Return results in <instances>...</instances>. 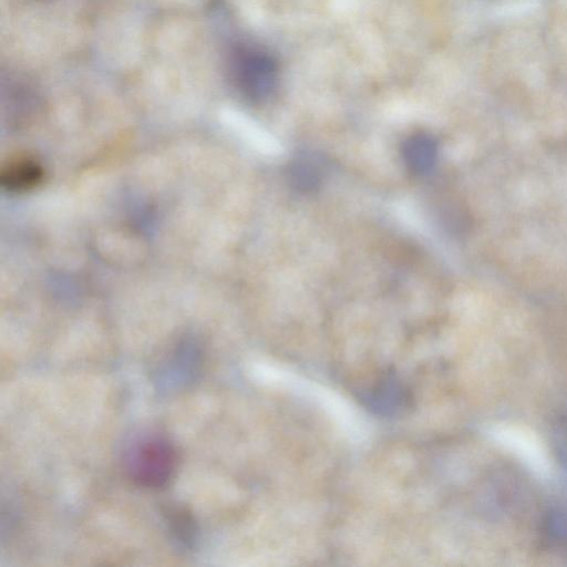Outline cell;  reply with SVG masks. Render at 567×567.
Masks as SVG:
<instances>
[{
  "mask_svg": "<svg viewBox=\"0 0 567 567\" xmlns=\"http://www.w3.org/2000/svg\"><path fill=\"white\" fill-rule=\"evenodd\" d=\"M202 362L199 344L186 339L176 346L173 355L159 368L156 381L163 389L187 386L199 373Z\"/></svg>",
  "mask_w": 567,
  "mask_h": 567,
  "instance_id": "7a4b0ae2",
  "label": "cell"
},
{
  "mask_svg": "<svg viewBox=\"0 0 567 567\" xmlns=\"http://www.w3.org/2000/svg\"><path fill=\"white\" fill-rule=\"evenodd\" d=\"M403 156L411 171L423 173L434 161L435 145L429 136L414 135L405 142Z\"/></svg>",
  "mask_w": 567,
  "mask_h": 567,
  "instance_id": "8992f818",
  "label": "cell"
},
{
  "mask_svg": "<svg viewBox=\"0 0 567 567\" xmlns=\"http://www.w3.org/2000/svg\"><path fill=\"white\" fill-rule=\"evenodd\" d=\"M176 464L174 445L168 439L156 434L136 440L125 455L130 478L145 488L164 487L172 480Z\"/></svg>",
  "mask_w": 567,
  "mask_h": 567,
  "instance_id": "6da1fadb",
  "label": "cell"
},
{
  "mask_svg": "<svg viewBox=\"0 0 567 567\" xmlns=\"http://www.w3.org/2000/svg\"><path fill=\"white\" fill-rule=\"evenodd\" d=\"M238 80L243 90L251 97H264L274 89L277 65L268 54L248 51L238 60Z\"/></svg>",
  "mask_w": 567,
  "mask_h": 567,
  "instance_id": "3957f363",
  "label": "cell"
},
{
  "mask_svg": "<svg viewBox=\"0 0 567 567\" xmlns=\"http://www.w3.org/2000/svg\"><path fill=\"white\" fill-rule=\"evenodd\" d=\"M289 175L295 187L301 190L315 188L320 181L319 168L312 161L307 158H301L292 163Z\"/></svg>",
  "mask_w": 567,
  "mask_h": 567,
  "instance_id": "52a82bcc",
  "label": "cell"
},
{
  "mask_svg": "<svg viewBox=\"0 0 567 567\" xmlns=\"http://www.w3.org/2000/svg\"><path fill=\"white\" fill-rule=\"evenodd\" d=\"M167 529L174 542L184 549H192L198 539V526L194 516L184 507L164 509Z\"/></svg>",
  "mask_w": 567,
  "mask_h": 567,
  "instance_id": "5b68a950",
  "label": "cell"
},
{
  "mask_svg": "<svg viewBox=\"0 0 567 567\" xmlns=\"http://www.w3.org/2000/svg\"><path fill=\"white\" fill-rule=\"evenodd\" d=\"M42 175V167L35 159L18 157L2 168L1 184L11 192L27 190L34 187Z\"/></svg>",
  "mask_w": 567,
  "mask_h": 567,
  "instance_id": "277c9868",
  "label": "cell"
}]
</instances>
